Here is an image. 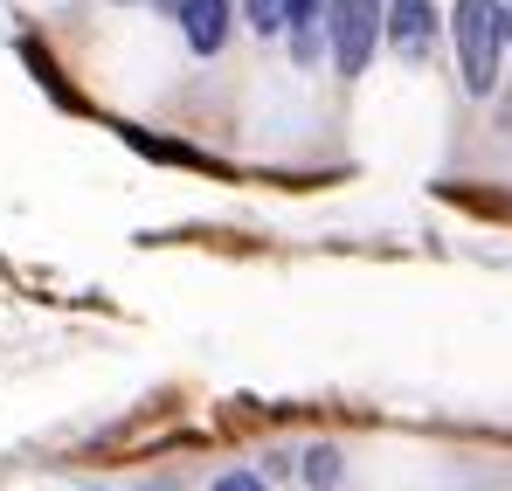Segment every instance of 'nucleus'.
<instances>
[{
	"label": "nucleus",
	"instance_id": "10",
	"mask_svg": "<svg viewBox=\"0 0 512 491\" xmlns=\"http://www.w3.org/2000/svg\"><path fill=\"white\" fill-rule=\"evenodd\" d=\"M506 42H512V14H506Z\"/></svg>",
	"mask_w": 512,
	"mask_h": 491
},
{
	"label": "nucleus",
	"instance_id": "2",
	"mask_svg": "<svg viewBox=\"0 0 512 491\" xmlns=\"http://www.w3.org/2000/svg\"><path fill=\"white\" fill-rule=\"evenodd\" d=\"M381 7H388V0H326V42H333L340 77H360V70L374 63V42H381Z\"/></svg>",
	"mask_w": 512,
	"mask_h": 491
},
{
	"label": "nucleus",
	"instance_id": "5",
	"mask_svg": "<svg viewBox=\"0 0 512 491\" xmlns=\"http://www.w3.org/2000/svg\"><path fill=\"white\" fill-rule=\"evenodd\" d=\"M284 28H291V49L312 63L319 56V28H326V0H284Z\"/></svg>",
	"mask_w": 512,
	"mask_h": 491
},
{
	"label": "nucleus",
	"instance_id": "4",
	"mask_svg": "<svg viewBox=\"0 0 512 491\" xmlns=\"http://www.w3.org/2000/svg\"><path fill=\"white\" fill-rule=\"evenodd\" d=\"M173 21H180V35H187L194 56H215L229 42V0H187Z\"/></svg>",
	"mask_w": 512,
	"mask_h": 491
},
{
	"label": "nucleus",
	"instance_id": "7",
	"mask_svg": "<svg viewBox=\"0 0 512 491\" xmlns=\"http://www.w3.org/2000/svg\"><path fill=\"white\" fill-rule=\"evenodd\" d=\"M243 14L256 35H284V0H243Z\"/></svg>",
	"mask_w": 512,
	"mask_h": 491
},
{
	"label": "nucleus",
	"instance_id": "1",
	"mask_svg": "<svg viewBox=\"0 0 512 491\" xmlns=\"http://www.w3.org/2000/svg\"><path fill=\"white\" fill-rule=\"evenodd\" d=\"M450 42H457V77L471 97H492L499 49H506V7L499 0H457L450 7Z\"/></svg>",
	"mask_w": 512,
	"mask_h": 491
},
{
	"label": "nucleus",
	"instance_id": "9",
	"mask_svg": "<svg viewBox=\"0 0 512 491\" xmlns=\"http://www.w3.org/2000/svg\"><path fill=\"white\" fill-rule=\"evenodd\" d=\"M153 7H160V14H180V7H187V0H153Z\"/></svg>",
	"mask_w": 512,
	"mask_h": 491
},
{
	"label": "nucleus",
	"instance_id": "8",
	"mask_svg": "<svg viewBox=\"0 0 512 491\" xmlns=\"http://www.w3.org/2000/svg\"><path fill=\"white\" fill-rule=\"evenodd\" d=\"M215 491H263V478H256V471H222Z\"/></svg>",
	"mask_w": 512,
	"mask_h": 491
},
{
	"label": "nucleus",
	"instance_id": "6",
	"mask_svg": "<svg viewBox=\"0 0 512 491\" xmlns=\"http://www.w3.org/2000/svg\"><path fill=\"white\" fill-rule=\"evenodd\" d=\"M305 485H312V491L340 485V450H305Z\"/></svg>",
	"mask_w": 512,
	"mask_h": 491
},
{
	"label": "nucleus",
	"instance_id": "3",
	"mask_svg": "<svg viewBox=\"0 0 512 491\" xmlns=\"http://www.w3.org/2000/svg\"><path fill=\"white\" fill-rule=\"evenodd\" d=\"M381 35L395 42L402 63H423L429 49H436V7L429 0H388L381 7Z\"/></svg>",
	"mask_w": 512,
	"mask_h": 491
}]
</instances>
